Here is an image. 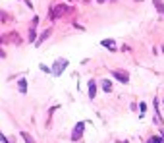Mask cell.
<instances>
[{
	"mask_svg": "<svg viewBox=\"0 0 164 143\" xmlns=\"http://www.w3.org/2000/svg\"><path fill=\"white\" fill-rule=\"evenodd\" d=\"M66 68H68V60L66 58H56L54 60V64H52V76H62V72H66Z\"/></svg>",
	"mask_w": 164,
	"mask_h": 143,
	"instance_id": "cell-1",
	"label": "cell"
},
{
	"mask_svg": "<svg viewBox=\"0 0 164 143\" xmlns=\"http://www.w3.org/2000/svg\"><path fill=\"white\" fill-rule=\"evenodd\" d=\"M68 10H70V8H68L66 4H58V6L49 14V18H50V19H58V18H62L64 14H68Z\"/></svg>",
	"mask_w": 164,
	"mask_h": 143,
	"instance_id": "cell-2",
	"label": "cell"
},
{
	"mask_svg": "<svg viewBox=\"0 0 164 143\" xmlns=\"http://www.w3.org/2000/svg\"><path fill=\"white\" fill-rule=\"evenodd\" d=\"M112 76H114L116 79H120L122 83H128V81H129V73H128V72H124V70H114V72H112Z\"/></svg>",
	"mask_w": 164,
	"mask_h": 143,
	"instance_id": "cell-3",
	"label": "cell"
},
{
	"mask_svg": "<svg viewBox=\"0 0 164 143\" xmlns=\"http://www.w3.org/2000/svg\"><path fill=\"white\" fill-rule=\"evenodd\" d=\"M83 130H85V124H83V122H79V124H75V128H73V134H72V139H73V141H77L79 137H81Z\"/></svg>",
	"mask_w": 164,
	"mask_h": 143,
	"instance_id": "cell-4",
	"label": "cell"
},
{
	"mask_svg": "<svg viewBox=\"0 0 164 143\" xmlns=\"http://www.w3.org/2000/svg\"><path fill=\"white\" fill-rule=\"evenodd\" d=\"M50 33H52V29H46V31H43V35L39 37V41H37V43H35V46H41V45H43L45 41H46V39H49V37H50Z\"/></svg>",
	"mask_w": 164,
	"mask_h": 143,
	"instance_id": "cell-5",
	"label": "cell"
},
{
	"mask_svg": "<svg viewBox=\"0 0 164 143\" xmlns=\"http://www.w3.org/2000/svg\"><path fill=\"white\" fill-rule=\"evenodd\" d=\"M95 93H97V83H95V79L89 81V99H95Z\"/></svg>",
	"mask_w": 164,
	"mask_h": 143,
	"instance_id": "cell-6",
	"label": "cell"
},
{
	"mask_svg": "<svg viewBox=\"0 0 164 143\" xmlns=\"http://www.w3.org/2000/svg\"><path fill=\"white\" fill-rule=\"evenodd\" d=\"M152 4H155V8L158 10V14L164 15V2H162V0H152Z\"/></svg>",
	"mask_w": 164,
	"mask_h": 143,
	"instance_id": "cell-7",
	"label": "cell"
},
{
	"mask_svg": "<svg viewBox=\"0 0 164 143\" xmlns=\"http://www.w3.org/2000/svg\"><path fill=\"white\" fill-rule=\"evenodd\" d=\"M100 43H102V46H106V49H116V43H114V41L112 39H104V41H100Z\"/></svg>",
	"mask_w": 164,
	"mask_h": 143,
	"instance_id": "cell-8",
	"label": "cell"
},
{
	"mask_svg": "<svg viewBox=\"0 0 164 143\" xmlns=\"http://www.w3.org/2000/svg\"><path fill=\"white\" fill-rule=\"evenodd\" d=\"M100 85H102V89H104L106 93H110V91H112V83H110L108 79H102V81H100Z\"/></svg>",
	"mask_w": 164,
	"mask_h": 143,
	"instance_id": "cell-9",
	"label": "cell"
},
{
	"mask_svg": "<svg viewBox=\"0 0 164 143\" xmlns=\"http://www.w3.org/2000/svg\"><path fill=\"white\" fill-rule=\"evenodd\" d=\"M19 91H22V93H27V81H25V77L19 79Z\"/></svg>",
	"mask_w": 164,
	"mask_h": 143,
	"instance_id": "cell-10",
	"label": "cell"
},
{
	"mask_svg": "<svg viewBox=\"0 0 164 143\" xmlns=\"http://www.w3.org/2000/svg\"><path fill=\"white\" fill-rule=\"evenodd\" d=\"M22 137H23V141H25V143H35V141H33V137H31L27 131H22Z\"/></svg>",
	"mask_w": 164,
	"mask_h": 143,
	"instance_id": "cell-11",
	"label": "cell"
},
{
	"mask_svg": "<svg viewBox=\"0 0 164 143\" xmlns=\"http://www.w3.org/2000/svg\"><path fill=\"white\" fill-rule=\"evenodd\" d=\"M147 143H164V137H151Z\"/></svg>",
	"mask_w": 164,
	"mask_h": 143,
	"instance_id": "cell-12",
	"label": "cell"
},
{
	"mask_svg": "<svg viewBox=\"0 0 164 143\" xmlns=\"http://www.w3.org/2000/svg\"><path fill=\"white\" fill-rule=\"evenodd\" d=\"M41 70H43L45 73H52V68H49V66H45V64H41Z\"/></svg>",
	"mask_w": 164,
	"mask_h": 143,
	"instance_id": "cell-13",
	"label": "cell"
},
{
	"mask_svg": "<svg viewBox=\"0 0 164 143\" xmlns=\"http://www.w3.org/2000/svg\"><path fill=\"white\" fill-rule=\"evenodd\" d=\"M139 110H141V112H145V110H147V104L141 103V104H139Z\"/></svg>",
	"mask_w": 164,
	"mask_h": 143,
	"instance_id": "cell-14",
	"label": "cell"
},
{
	"mask_svg": "<svg viewBox=\"0 0 164 143\" xmlns=\"http://www.w3.org/2000/svg\"><path fill=\"white\" fill-rule=\"evenodd\" d=\"M0 143H10V141L6 139V137H4V134H2V135H0Z\"/></svg>",
	"mask_w": 164,
	"mask_h": 143,
	"instance_id": "cell-15",
	"label": "cell"
},
{
	"mask_svg": "<svg viewBox=\"0 0 164 143\" xmlns=\"http://www.w3.org/2000/svg\"><path fill=\"white\" fill-rule=\"evenodd\" d=\"M23 2H25V4H27V6H29V8H33V4H31V0H23Z\"/></svg>",
	"mask_w": 164,
	"mask_h": 143,
	"instance_id": "cell-16",
	"label": "cell"
},
{
	"mask_svg": "<svg viewBox=\"0 0 164 143\" xmlns=\"http://www.w3.org/2000/svg\"><path fill=\"white\" fill-rule=\"evenodd\" d=\"M116 143H129V141H116Z\"/></svg>",
	"mask_w": 164,
	"mask_h": 143,
	"instance_id": "cell-17",
	"label": "cell"
},
{
	"mask_svg": "<svg viewBox=\"0 0 164 143\" xmlns=\"http://www.w3.org/2000/svg\"><path fill=\"white\" fill-rule=\"evenodd\" d=\"M97 2H104V0H97Z\"/></svg>",
	"mask_w": 164,
	"mask_h": 143,
	"instance_id": "cell-18",
	"label": "cell"
},
{
	"mask_svg": "<svg viewBox=\"0 0 164 143\" xmlns=\"http://www.w3.org/2000/svg\"><path fill=\"white\" fill-rule=\"evenodd\" d=\"M162 103H164V100H162Z\"/></svg>",
	"mask_w": 164,
	"mask_h": 143,
	"instance_id": "cell-19",
	"label": "cell"
}]
</instances>
